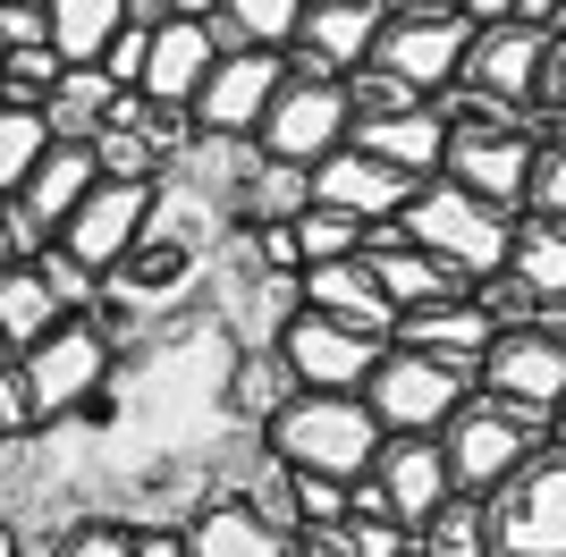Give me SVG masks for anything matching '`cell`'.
I'll return each instance as SVG.
<instances>
[{
  "label": "cell",
  "instance_id": "cell-1",
  "mask_svg": "<svg viewBox=\"0 0 566 557\" xmlns=\"http://www.w3.org/2000/svg\"><path fill=\"white\" fill-rule=\"evenodd\" d=\"M380 414L364 406V389H287L271 414H262V448L296 473H322V482H364L380 456Z\"/></svg>",
  "mask_w": 566,
  "mask_h": 557
},
{
  "label": "cell",
  "instance_id": "cell-2",
  "mask_svg": "<svg viewBox=\"0 0 566 557\" xmlns=\"http://www.w3.org/2000/svg\"><path fill=\"white\" fill-rule=\"evenodd\" d=\"M347 136H355L347 76H331L322 60H296V51H287V85H280V102H271V118L254 127V153L262 161H287V169H313V161H331Z\"/></svg>",
  "mask_w": 566,
  "mask_h": 557
},
{
  "label": "cell",
  "instance_id": "cell-3",
  "mask_svg": "<svg viewBox=\"0 0 566 557\" xmlns=\"http://www.w3.org/2000/svg\"><path fill=\"white\" fill-rule=\"evenodd\" d=\"M507 211H491L482 195H465V186H449V178H431V186H415V203L398 211V237H415L423 254H440L457 278H499L507 271Z\"/></svg>",
  "mask_w": 566,
  "mask_h": 557
},
{
  "label": "cell",
  "instance_id": "cell-4",
  "mask_svg": "<svg viewBox=\"0 0 566 557\" xmlns=\"http://www.w3.org/2000/svg\"><path fill=\"white\" fill-rule=\"evenodd\" d=\"M549 440L542 414H524V406H507V397L473 389L465 406H457L449 422H440V448H449V482L465 490V498H491L507 473H516L533 448Z\"/></svg>",
  "mask_w": 566,
  "mask_h": 557
},
{
  "label": "cell",
  "instance_id": "cell-5",
  "mask_svg": "<svg viewBox=\"0 0 566 557\" xmlns=\"http://www.w3.org/2000/svg\"><path fill=\"white\" fill-rule=\"evenodd\" d=\"M473 389L507 397L524 414L558 422L566 406V313H524V322H499L482 364H473Z\"/></svg>",
  "mask_w": 566,
  "mask_h": 557
},
{
  "label": "cell",
  "instance_id": "cell-6",
  "mask_svg": "<svg viewBox=\"0 0 566 557\" xmlns=\"http://www.w3.org/2000/svg\"><path fill=\"white\" fill-rule=\"evenodd\" d=\"M499 557H566V440H542L482 498Z\"/></svg>",
  "mask_w": 566,
  "mask_h": 557
},
{
  "label": "cell",
  "instance_id": "cell-7",
  "mask_svg": "<svg viewBox=\"0 0 566 557\" xmlns=\"http://www.w3.org/2000/svg\"><path fill=\"white\" fill-rule=\"evenodd\" d=\"M18 371H25L34 414H43V431H51V422L85 414L102 397V380H111V329H102L94 313H69V322H51L43 338L18 355Z\"/></svg>",
  "mask_w": 566,
  "mask_h": 557
},
{
  "label": "cell",
  "instance_id": "cell-8",
  "mask_svg": "<svg viewBox=\"0 0 566 557\" xmlns=\"http://www.w3.org/2000/svg\"><path fill=\"white\" fill-rule=\"evenodd\" d=\"M465 397H473V371L465 364H440V355L398 347V338L380 347L373 380H364V406L380 414V431H440Z\"/></svg>",
  "mask_w": 566,
  "mask_h": 557
},
{
  "label": "cell",
  "instance_id": "cell-9",
  "mask_svg": "<svg viewBox=\"0 0 566 557\" xmlns=\"http://www.w3.org/2000/svg\"><path fill=\"white\" fill-rule=\"evenodd\" d=\"M153 195H161L153 178H94V195H85V203H76L69 220H60V237H51V245H60V254H69L76 271L111 278L118 262L136 254L144 220H153Z\"/></svg>",
  "mask_w": 566,
  "mask_h": 557
},
{
  "label": "cell",
  "instance_id": "cell-10",
  "mask_svg": "<svg viewBox=\"0 0 566 557\" xmlns=\"http://www.w3.org/2000/svg\"><path fill=\"white\" fill-rule=\"evenodd\" d=\"M380 347H389V338L347 329V322H331V313H305V304H296L280 322V338H271V355H280V371L296 389H364L373 364H380Z\"/></svg>",
  "mask_w": 566,
  "mask_h": 557
},
{
  "label": "cell",
  "instance_id": "cell-11",
  "mask_svg": "<svg viewBox=\"0 0 566 557\" xmlns=\"http://www.w3.org/2000/svg\"><path fill=\"white\" fill-rule=\"evenodd\" d=\"M287 85V51H220L203 93H195V136H229V144H254V127L271 118Z\"/></svg>",
  "mask_w": 566,
  "mask_h": 557
},
{
  "label": "cell",
  "instance_id": "cell-12",
  "mask_svg": "<svg viewBox=\"0 0 566 557\" xmlns=\"http://www.w3.org/2000/svg\"><path fill=\"white\" fill-rule=\"evenodd\" d=\"M549 34H558V25H533V18L473 25V51H465V76H457V85L499 102V111H533V102H542V69H549Z\"/></svg>",
  "mask_w": 566,
  "mask_h": 557
},
{
  "label": "cell",
  "instance_id": "cell-13",
  "mask_svg": "<svg viewBox=\"0 0 566 557\" xmlns=\"http://www.w3.org/2000/svg\"><path fill=\"white\" fill-rule=\"evenodd\" d=\"M373 498L389 515H398L406 533H423L431 515L457 498V482H449V448H440V431H389L380 440V456H373Z\"/></svg>",
  "mask_w": 566,
  "mask_h": 557
},
{
  "label": "cell",
  "instance_id": "cell-14",
  "mask_svg": "<svg viewBox=\"0 0 566 557\" xmlns=\"http://www.w3.org/2000/svg\"><path fill=\"white\" fill-rule=\"evenodd\" d=\"M465 51H473V25L457 18H389L373 43V69H389L398 85H415L423 102H440V93L465 76Z\"/></svg>",
  "mask_w": 566,
  "mask_h": 557
},
{
  "label": "cell",
  "instance_id": "cell-15",
  "mask_svg": "<svg viewBox=\"0 0 566 557\" xmlns=\"http://www.w3.org/2000/svg\"><path fill=\"white\" fill-rule=\"evenodd\" d=\"M212 60H220L212 18H161V25H153V43H144L136 93L153 102V111H195V93H203V76H212Z\"/></svg>",
  "mask_w": 566,
  "mask_h": 557
},
{
  "label": "cell",
  "instance_id": "cell-16",
  "mask_svg": "<svg viewBox=\"0 0 566 557\" xmlns=\"http://www.w3.org/2000/svg\"><path fill=\"white\" fill-rule=\"evenodd\" d=\"M364 271L380 278V296L398 313H423V304H449V296H473V278H457L440 254H423L415 237H398V220L364 229Z\"/></svg>",
  "mask_w": 566,
  "mask_h": 557
},
{
  "label": "cell",
  "instance_id": "cell-17",
  "mask_svg": "<svg viewBox=\"0 0 566 557\" xmlns=\"http://www.w3.org/2000/svg\"><path fill=\"white\" fill-rule=\"evenodd\" d=\"M313 203H331V211H347V220H364V229H380V220H398V211L415 203V178L373 161L364 144H338L331 161H313Z\"/></svg>",
  "mask_w": 566,
  "mask_h": 557
},
{
  "label": "cell",
  "instance_id": "cell-18",
  "mask_svg": "<svg viewBox=\"0 0 566 557\" xmlns=\"http://www.w3.org/2000/svg\"><path fill=\"white\" fill-rule=\"evenodd\" d=\"M380 25H389V9L380 0H305V25H296V60H322L331 76H355L364 60H373Z\"/></svg>",
  "mask_w": 566,
  "mask_h": 557
},
{
  "label": "cell",
  "instance_id": "cell-19",
  "mask_svg": "<svg viewBox=\"0 0 566 557\" xmlns=\"http://www.w3.org/2000/svg\"><path fill=\"white\" fill-rule=\"evenodd\" d=\"M296 304H305V313H331V322H347V329H373V338L398 329V304L380 296V278L364 271V254L305 262V271H296Z\"/></svg>",
  "mask_w": 566,
  "mask_h": 557
},
{
  "label": "cell",
  "instance_id": "cell-20",
  "mask_svg": "<svg viewBox=\"0 0 566 557\" xmlns=\"http://www.w3.org/2000/svg\"><path fill=\"white\" fill-rule=\"evenodd\" d=\"M373 161H389L398 178L431 186L440 178V161H449V118H440V102H415V111H389V118H355V136Z\"/></svg>",
  "mask_w": 566,
  "mask_h": 557
},
{
  "label": "cell",
  "instance_id": "cell-21",
  "mask_svg": "<svg viewBox=\"0 0 566 557\" xmlns=\"http://www.w3.org/2000/svg\"><path fill=\"white\" fill-rule=\"evenodd\" d=\"M499 278H507L533 313H566V220L516 211V229H507V271Z\"/></svg>",
  "mask_w": 566,
  "mask_h": 557
},
{
  "label": "cell",
  "instance_id": "cell-22",
  "mask_svg": "<svg viewBox=\"0 0 566 557\" xmlns=\"http://www.w3.org/2000/svg\"><path fill=\"white\" fill-rule=\"evenodd\" d=\"M491 304L482 296H449V304H423V313H398V347H423V355H440V364H482V347H491Z\"/></svg>",
  "mask_w": 566,
  "mask_h": 557
},
{
  "label": "cell",
  "instance_id": "cell-23",
  "mask_svg": "<svg viewBox=\"0 0 566 557\" xmlns=\"http://www.w3.org/2000/svg\"><path fill=\"white\" fill-rule=\"evenodd\" d=\"M187 557H296V540L280 524H262L245 498H212V507H195L187 524Z\"/></svg>",
  "mask_w": 566,
  "mask_h": 557
},
{
  "label": "cell",
  "instance_id": "cell-24",
  "mask_svg": "<svg viewBox=\"0 0 566 557\" xmlns=\"http://www.w3.org/2000/svg\"><path fill=\"white\" fill-rule=\"evenodd\" d=\"M51 322H69V304L51 296V278H43V262L25 254V262H9L0 271V338H9V355H25L34 338H43Z\"/></svg>",
  "mask_w": 566,
  "mask_h": 557
},
{
  "label": "cell",
  "instance_id": "cell-25",
  "mask_svg": "<svg viewBox=\"0 0 566 557\" xmlns=\"http://www.w3.org/2000/svg\"><path fill=\"white\" fill-rule=\"evenodd\" d=\"M43 25H51V51L69 69H94L111 34L127 25V0H43Z\"/></svg>",
  "mask_w": 566,
  "mask_h": 557
},
{
  "label": "cell",
  "instance_id": "cell-26",
  "mask_svg": "<svg viewBox=\"0 0 566 557\" xmlns=\"http://www.w3.org/2000/svg\"><path fill=\"white\" fill-rule=\"evenodd\" d=\"M305 25V0H229L212 18V43L220 51H287Z\"/></svg>",
  "mask_w": 566,
  "mask_h": 557
},
{
  "label": "cell",
  "instance_id": "cell-27",
  "mask_svg": "<svg viewBox=\"0 0 566 557\" xmlns=\"http://www.w3.org/2000/svg\"><path fill=\"white\" fill-rule=\"evenodd\" d=\"M51 118L43 111H25V102H0V203L18 195L34 169H43V153H51Z\"/></svg>",
  "mask_w": 566,
  "mask_h": 557
},
{
  "label": "cell",
  "instance_id": "cell-28",
  "mask_svg": "<svg viewBox=\"0 0 566 557\" xmlns=\"http://www.w3.org/2000/svg\"><path fill=\"white\" fill-rule=\"evenodd\" d=\"M415 557H499V549H491V515H482V498H465V490H457L449 507H440L423 533H415Z\"/></svg>",
  "mask_w": 566,
  "mask_h": 557
},
{
  "label": "cell",
  "instance_id": "cell-29",
  "mask_svg": "<svg viewBox=\"0 0 566 557\" xmlns=\"http://www.w3.org/2000/svg\"><path fill=\"white\" fill-rule=\"evenodd\" d=\"M60 76H69V60H60L51 43H9V51H0V102L43 111L51 93H60Z\"/></svg>",
  "mask_w": 566,
  "mask_h": 557
},
{
  "label": "cell",
  "instance_id": "cell-30",
  "mask_svg": "<svg viewBox=\"0 0 566 557\" xmlns=\"http://www.w3.org/2000/svg\"><path fill=\"white\" fill-rule=\"evenodd\" d=\"M287 229H296V271H305V262H347V254H364V220H347V211H331V203H305Z\"/></svg>",
  "mask_w": 566,
  "mask_h": 557
},
{
  "label": "cell",
  "instance_id": "cell-31",
  "mask_svg": "<svg viewBox=\"0 0 566 557\" xmlns=\"http://www.w3.org/2000/svg\"><path fill=\"white\" fill-rule=\"evenodd\" d=\"M51 557H136V549H127V524H118V515H76V524H60Z\"/></svg>",
  "mask_w": 566,
  "mask_h": 557
},
{
  "label": "cell",
  "instance_id": "cell-32",
  "mask_svg": "<svg viewBox=\"0 0 566 557\" xmlns=\"http://www.w3.org/2000/svg\"><path fill=\"white\" fill-rule=\"evenodd\" d=\"M524 211H533V220H566V144H542V153H533Z\"/></svg>",
  "mask_w": 566,
  "mask_h": 557
},
{
  "label": "cell",
  "instance_id": "cell-33",
  "mask_svg": "<svg viewBox=\"0 0 566 557\" xmlns=\"http://www.w3.org/2000/svg\"><path fill=\"white\" fill-rule=\"evenodd\" d=\"M0 440H43V414H34V389H25L18 355L0 364Z\"/></svg>",
  "mask_w": 566,
  "mask_h": 557
},
{
  "label": "cell",
  "instance_id": "cell-34",
  "mask_svg": "<svg viewBox=\"0 0 566 557\" xmlns=\"http://www.w3.org/2000/svg\"><path fill=\"white\" fill-rule=\"evenodd\" d=\"M144 43H153V25H118V34H111V51H102L94 69L111 76L118 93H136V76H144Z\"/></svg>",
  "mask_w": 566,
  "mask_h": 557
},
{
  "label": "cell",
  "instance_id": "cell-35",
  "mask_svg": "<svg viewBox=\"0 0 566 557\" xmlns=\"http://www.w3.org/2000/svg\"><path fill=\"white\" fill-rule=\"evenodd\" d=\"M347 540H355V557H406L415 549V533L398 515H347Z\"/></svg>",
  "mask_w": 566,
  "mask_h": 557
},
{
  "label": "cell",
  "instance_id": "cell-36",
  "mask_svg": "<svg viewBox=\"0 0 566 557\" xmlns=\"http://www.w3.org/2000/svg\"><path fill=\"white\" fill-rule=\"evenodd\" d=\"M127 549L136 557H187V533L178 524H127Z\"/></svg>",
  "mask_w": 566,
  "mask_h": 557
},
{
  "label": "cell",
  "instance_id": "cell-37",
  "mask_svg": "<svg viewBox=\"0 0 566 557\" xmlns=\"http://www.w3.org/2000/svg\"><path fill=\"white\" fill-rule=\"evenodd\" d=\"M296 557H355V540H347V524H305V533H296Z\"/></svg>",
  "mask_w": 566,
  "mask_h": 557
},
{
  "label": "cell",
  "instance_id": "cell-38",
  "mask_svg": "<svg viewBox=\"0 0 566 557\" xmlns=\"http://www.w3.org/2000/svg\"><path fill=\"white\" fill-rule=\"evenodd\" d=\"M533 111H566V34H549V69H542V102Z\"/></svg>",
  "mask_w": 566,
  "mask_h": 557
},
{
  "label": "cell",
  "instance_id": "cell-39",
  "mask_svg": "<svg viewBox=\"0 0 566 557\" xmlns=\"http://www.w3.org/2000/svg\"><path fill=\"white\" fill-rule=\"evenodd\" d=\"M457 18L465 25H507V18H524V0H457Z\"/></svg>",
  "mask_w": 566,
  "mask_h": 557
},
{
  "label": "cell",
  "instance_id": "cell-40",
  "mask_svg": "<svg viewBox=\"0 0 566 557\" xmlns=\"http://www.w3.org/2000/svg\"><path fill=\"white\" fill-rule=\"evenodd\" d=\"M380 9H389V18H449L457 0H380Z\"/></svg>",
  "mask_w": 566,
  "mask_h": 557
},
{
  "label": "cell",
  "instance_id": "cell-41",
  "mask_svg": "<svg viewBox=\"0 0 566 557\" xmlns=\"http://www.w3.org/2000/svg\"><path fill=\"white\" fill-rule=\"evenodd\" d=\"M169 18V0H127V25H161Z\"/></svg>",
  "mask_w": 566,
  "mask_h": 557
},
{
  "label": "cell",
  "instance_id": "cell-42",
  "mask_svg": "<svg viewBox=\"0 0 566 557\" xmlns=\"http://www.w3.org/2000/svg\"><path fill=\"white\" fill-rule=\"evenodd\" d=\"M229 0H169V18H220Z\"/></svg>",
  "mask_w": 566,
  "mask_h": 557
},
{
  "label": "cell",
  "instance_id": "cell-43",
  "mask_svg": "<svg viewBox=\"0 0 566 557\" xmlns=\"http://www.w3.org/2000/svg\"><path fill=\"white\" fill-rule=\"evenodd\" d=\"M0 557H25V533H18V515H0Z\"/></svg>",
  "mask_w": 566,
  "mask_h": 557
},
{
  "label": "cell",
  "instance_id": "cell-44",
  "mask_svg": "<svg viewBox=\"0 0 566 557\" xmlns=\"http://www.w3.org/2000/svg\"><path fill=\"white\" fill-rule=\"evenodd\" d=\"M9 262H25V254H18V237H9V203H0V271Z\"/></svg>",
  "mask_w": 566,
  "mask_h": 557
},
{
  "label": "cell",
  "instance_id": "cell-45",
  "mask_svg": "<svg viewBox=\"0 0 566 557\" xmlns=\"http://www.w3.org/2000/svg\"><path fill=\"white\" fill-rule=\"evenodd\" d=\"M549 440H566V406H558V422H549Z\"/></svg>",
  "mask_w": 566,
  "mask_h": 557
},
{
  "label": "cell",
  "instance_id": "cell-46",
  "mask_svg": "<svg viewBox=\"0 0 566 557\" xmlns=\"http://www.w3.org/2000/svg\"><path fill=\"white\" fill-rule=\"evenodd\" d=\"M549 25H558V34H566V0H558V9H549Z\"/></svg>",
  "mask_w": 566,
  "mask_h": 557
},
{
  "label": "cell",
  "instance_id": "cell-47",
  "mask_svg": "<svg viewBox=\"0 0 566 557\" xmlns=\"http://www.w3.org/2000/svg\"><path fill=\"white\" fill-rule=\"evenodd\" d=\"M0 9H43V0H0Z\"/></svg>",
  "mask_w": 566,
  "mask_h": 557
},
{
  "label": "cell",
  "instance_id": "cell-48",
  "mask_svg": "<svg viewBox=\"0 0 566 557\" xmlns=\"http://www.w3.org/2000/svg\"><path fill=\"white\" fill-rule=\"evenodd\" d=\"M0 364H9V338H0Z\"/></svg>",
  "mask_w": 566,
  "mask_h": 557
}]
</instances>
